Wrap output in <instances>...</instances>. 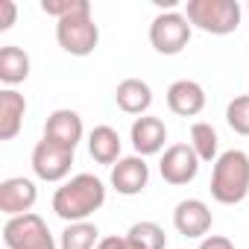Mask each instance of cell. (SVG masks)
<instances>
[{"label": "cell", "mask_w": 249, "mask_h": 249, "mask_svg": "<svg viewBox=\"0 0 249 249\" xmlns=\"http://www.w3.org/2000/svg\"><path fill=\"white\" fill-rule=\"evenodd\" d=\"M97 249H138L126 234L123 237H117V234H108V237H103L100 243H97Z\"/></svg>", "instance_id": "25"}, {"label": "cell", "mask_w": 249, "mask_h": 249, "mask_svg": "<svg viewBox=\"0 0 249 249\" xmlns=\"http://www.w3.org/2000/svg\"><path fill=\"white\" fill-rule=\"evenodd\" d=\"M126 237L138 246V249H164L167 246V234L159 223L153 220H141V223H132Z\"/></svg>", "instance_id": "21"}, {"label": "cell", "mask_w": 249, "mask_h": 249, "mask_svg": "<svg viewBox=\"0 0 249 249\" xmlns=\"http://www.w3.org/2000/svg\"><path fill=\"white\" fill-rule=\"evenodd\" d=\"M249 194V156L243 150H226L211 170V196L220 205H237Z\"/></svg>", "instance_id": "2"}, {"label": "cell", "mask_w": 249, "mask_h": 249, "mask_svg": "<svg viewBox=\"0 0 249 249\" xmlns=\"http://www.w3.org/2000/svg\"><path fill=\"white\" fill-rule=\"evenodd\" d=\"M41 9H44L50 18L62 21V18H68V15L88 12V9H91V3H88V0H41Z\"/></svg>", "instance_id": "23"}, {"label": "cell", "mask_w": 249, "mask_h": 249, "mask_svg": "<svg viewBox=\"0 0 249 249\" xmlns=\"http://www.w3.org/2000/svg\"><path fill=\"white\" fill-rule=\"evenodd\" d=\"M129 141L135 147V156H156L164 150V141H167V126L164 120L156 117V114H144V117H135L132 120V129H129Z\"/></svg>", "instance_id": "12"}, {"label": "cell", "mask_w": 249, "mask_h": 249, "mask_svg": "<svg viewBox=\"0 0 249 249\" xmlns=\"http://www.w3.org/2000/svg\"><path fill=\"white\" fill-rule=\"evenodd\" d=\"M240 3L237 0H188L185 18L191 27L208 33V36H229L240 27Z\"/></svg>", "instance_id": "3"}, {"label": "cell", "mask_w": 249, "mask_h": 249, "mask_svg": "<svg viewBox=\"0 0 249 249\" xmlns=\"http://www.w3.org/2000/svg\"><path fill=\"white\" fill-rule=\"evenodd\" d=\"M191 147L196 153L199 161H217V150H220V138H217V129L205 120H196L191 123Z\"/></svg>", "instance_id": "19"}, {"label": "cell", "mask_w": 249, "mask_h": 249, "mask_svg": "<svg viewBox=\"0 0 249 249\" xmlns=\"http://www.w3.org/2000/svg\"><path fill=\"white\" fill-rule=\"evenodd\" d=\"M167 108L179 117H196L205 108V88L194 79H176L167 88Z\"/></svg>", "instance_id": "14"}, {"label": "cell", "mask_w": 249, "mask_h": 249, "mask_svg": "<svg viewBox=\"0 0 249 249\" xmlns=\"http://www.w3.org/2000/svg\"><path fill=\"white\" fill-rule=\"evenodd\" d=\"M114 103H117V108H120V111L144 117V114H147V108L153 106V88H150L144 79L129 76V79L117 82V88H114Z\"/></svg>", "instance_id": "15"}, {"label": "cell", "mask_w": 249, "mask_h": 249, "mask_svg": "<svg viewBox=\"0 0 249 249\" xmlns=\"http://www.w3.org/2000/svg\"><path fill=\"white\" fill-rule=\"evenodd\" d=\"M191 21L182 12H161L150 24V44L161 56H179L191 41Z\"/></svg>", "instance_id": "6"}, {"label": "cell", "mask_w": 249, "mask_h": 249, "mask_svg": "<svg viewBox=\"0 0 249 249\" xmlns=\"http://www.w3.org/2000/svg\"><path fill=\"white\" fill-rule=\"evenodd\" d=\"M196 249H234V243L229 237H223V234H208V237L199 240Z\"/></svg>", "instance_id": "26"}, {"label": "cell", "mask_w": 249, "mask_h": 249, "mask_svg": "<svg viewBox=\"0 0 249 249\" xmlns=\"http://www.w3.org/2000/svg\"><path fill=\"white\" fill-rule=\"evenodd\" d=\"M150 182V164L141 156H126L111 167V188L120 196H138Z\"/></svg>", "instance_id": "11"}, {"label": "cell", "mask_w": 249, "mask_h": 249, "mask_svg": "<svg viewBox=\"0 0 249 249\" xmlns=\"http://www.w3.org/2000/svg\"><path fill=\"white\" fill-rule=\"evenodd\" d=\"M199 159L194 153L191 144H173L161 153V161H159V173L167 185H188L196 179L199 173Z\"/></svg>", "instance_id": "8"}, {"label": "cell", "mask_w": 249, "mask_h": 249, "mask_svg": "<svg viewBox=\"0 0 249 249\" xmlns=\"http://www.w3.org/2000/svg\"><path fill=\"white\" fill-rule=\"evenodd\" d=\"M173 226L182 237H208L214 214L202 199H182L173 208Z\"/></svg>", "instance_id": "10"}, {"label": "cell", "mask_w": 249, "mask_h": 249, "mask_svg": "<svg viewBox=\"0 0 249 249\" xmlns=\"http://www.w3.org/2000/svg\"><path fill=\"white\" fill-rule=\"evenodd\" d=\"M106 205V185L94 173H76L53 194V211L65 223H85Z\"/></svg>", "instance_id": "1"}, {"label": "cell", "mask_w": 249, "mask_h": 249, "mask_svg": "<svg viewBox=\"0 0 249 249\" xmlns=\"http://www.w3.org/2000/svg\"><path fill=\"white\" fill-rule=\"evenodd\" d=\"M24 114H27V100L15 88L0 91V141H12L24 129Z\"/></svg>", "instance_id": "16"}, {"label": "cell", "mask_w": 249, "mask_h": 249, "mask_svg": "<svg viewBox=\"0 0 249 249\" xmlns=\"http://www.w3.org/2000/svg\"><path fill=\"white\" fill-rule=\"evenodd\" d=\"M36 199H38V188L27 176H12V179L0 182V211L9 220L21 217V214H30Z\"/></svg>", "instance_id": "9"}, {"label": "cell", "mask_w": 249, "mask_h": 249, "mask_svg": "<svg viewBox=\"0 0 249 249\" xmlns=\"http://www.w3.org/2000/svg\"><path fill=\"white\" fill-rule=\"evenodd\" d=\"M226 123L231 132L249 135V94H240L226 106Z\"/></svg>", "instance_id": "22"}, {"label": "cell", "mask_w": 249, "mask_h": 249, "mask_svg": "<svg viewBox=\"0 0 249 249\" xmlns=\"http://www.w3.org/2000/svg\"><path fill=\"white\" fill-rule=\"evenodd\" d=\"M88 153L97 164H117L120 161V135L117 129L106 126V123H100V126L91 129L88 135Z\"/></svg>", "instance_id": "17"}, {"label": "cell", "mask_w": 249, "mask_h": 249, "mask_svg": "<svg viewBox=\"0 0 249 249\" xmlns=\"http://www.w3.org/2000/svg\"><path fill=\"white\" fill-rule=\"evenodd\" d=\"M30 76V56L27 50H21L18 44H6L0 47V82L3 85H18Z\"/></svg>", "instance_id": "18"}, {"label": "cell", "mask_w": 249, "mask_h": 249, "mask_svg": "<svg viewBox=\"0 0 249 249\" xmlns=\"http://www.w3.org/2000/svg\"><path fill=\"white\" fill-rule=\"evenodd\" d=\"M73 167V150L41 138L33 150V173L41 182H65Z\"/></svg>", "instance_id": "7"}, {"label": "cell", "mask_w": 249, "mask_h": 249, "mask_svg": "<svg viewBox=\"0 0 249 249\" xmlns=\"http://www.w3.org/2000/svg\"><path fill=\"white\" fill-rule=\"evenodd\" d=\"M3 243H6V249H56L53 231L36 211L6 220Z\"/></svg>", "instance_id": "5"}, {"label": "cell", "mask_w": 249, "mask_h": 249, "mask_svg": "<svg viewBox=\"0 0 249 249\" xmlns=\"http://www.w3.org/2000/svg\"><path fill=\"white\" fill-rule=\"evenodd\" d=\"M56 41L71 56H91L100 44V27L94 24L91 9L56 21Z\"/></svg>", "instance_id": "4"}, {"label": "cell", "mask_w": 249, "mask_h": 249, "mask_svg": "<svg viewBox=\"0 0 249 249\" xmlns=\"http://www.w3.org/2000/svg\"><path fill=\"white\" fill-rule=\"evenodd\" d=\"M100 240H103L100 237V229L85 220V223H68L65 231H62L59 246L62 249H97Z\"/></svg>", "instance_id": "20"}, {"label": "cell", "mask_w": 249, "mask_h": 249, "mask_svg": "<svg viewBox=\"0 0 249 249\" xmlns=\"http://www.w3.org/2000/svg\"><path fill=\"white\" fill-rule=\"evenodd\" d=\"M82 132H85L82 117L73 108H56L44 123V138L59 147H68V150H76V144L82 141Z\"/></svg>", "instance_id": "13"}, {"label": "cell", "mask_w": 249, "mask_h": 249, "mask_svg": "<svg viewBox=\"0 0 249 249\" xmlns=\"http://www.w3.org/2000/svg\"><path fill=\"white\" fill-rule=\"evenodd\" d=\"M15 18H18V6H15V0H0V33L12 30Z\"/></svg>", "instance_id": "24"}]
</instances>
